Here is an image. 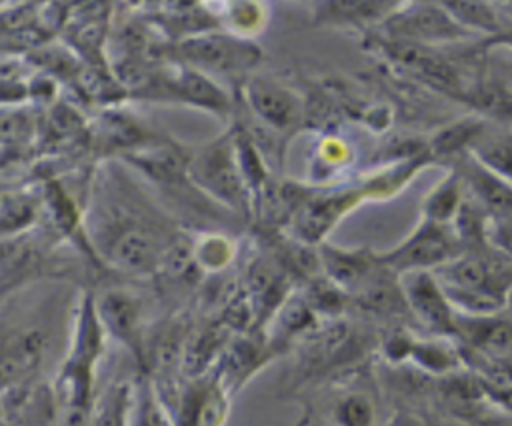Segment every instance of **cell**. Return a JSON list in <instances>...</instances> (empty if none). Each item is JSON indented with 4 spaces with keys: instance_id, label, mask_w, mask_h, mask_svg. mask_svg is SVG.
<instances>
[{
    "instance_id": "15",
    "label": "cell",
    "mask_w": 512,
    "mask_h": 426,
    "mask_svg": "<svg viewBox=\"0 0 512 426\" xmlns=\"http://www.w3.org/2000/svg\"><path fill=\"white\" fill-rule=\"evenodd\" d=\"M318 258L322 276L342 290L350 302L382 266L378 252L368 248H340L328 242L318 246Z\"/></svg>"
},
{
    "instance_id": "21",
    "label": "cell",
    "mask_w": 512,
    "mask_h": 426,
    "mask_svg": "<svg viewBox=\"0 0 512 426\" xmlns=\"http://www.w3.org/2000/svg\"><path fill=\"white\" fill-rule=\"evenodd\" d=\"M456 22L470 34H484V40L504 30L510 20L502 18L508 10L506 4L492 2H444Z\"/></svg>"
},
{
    "instance_id": "20",
    "label": "cell",
    "mask_w": 512,
    "mask_h": 426,
    "mask_svg": "<svg viewBox=\"0 0 512 426\" xmlns=\"http://www.w3.org/2000/svg\"><path fill=\"white\" fill-rule=\"evenodd\" d=\"M124 426H176L156 384L148 376L128 392Z\"/></svg>"
},
{
    "instance_id": "17",
    "label": "cell",
    "mask_w": 512,
    "mask_h": 426,
    "mask_svg": "<svg viewBox=\"0 0 512 426\" xmlns=\"http://www.w3.org/2000/svg\"><path fill=\"white\" fill-rule=\"evenodd\" d=\"M458 172L472 200L490 220H512V182L490 172L470 154L464 168Z\"/></svg>"
},
{
    "instance_id": "28",
    "label": "cell",
    "mask_w": 512,
    "mask_h": 426,
    "mask_svg": "<svg viewBox=\"0 0 512 426\" xmlns=\"http://www.w3.org/2000/svg\"><path fill=\"white\" fill-rule=\"evenodd\" d=\"M384 426H430V422L420 412L398 406L388 414Z\"/></svg>"
},
{
    "instance_id": "2",
    "label": "cell",
    "mask_w": 512,
    "mask_h": 426,
    "mask_svg": "<svg viewBox=\"0 0 512 426\" xmlns=\"http://www.w3.org/2000/svg\"><path fill=\"white\" fill-rule=\"evenodd\" d=\"M314 426H384V396L370 360L310 390L304 410Z\"/></svg>"
},
{
    "instance_id": "13",
    "label": "cell",
    "mask_w": 512,
    "mask_h": 426,
    "mask_svg": "<svg viewBox=\"0 0 512 426\" xmlns=\"http://www.w3.org/2000/svg\"><path fill=\"white\" fill-rule=\"evenodd\" d=\"M412 320L428 336L454 338L458 312L434 272H410L400 276Z\"/></svg>"
},
{
    "instance_id": "23",
    "label": "cell",
    "mask_w": 512,
    "mask_h": 426,
    "mask_svg": "<svg viewBox=\"0 0 512 426\" xmlns=\"http://www.w3.org/2000/svg\"><path fill=\"white\" fill-rule=\"evenodd\" d=\"M192 256L200 272H224L236 258V242L224 234L206 232L192 240Z\"/></svg>"
},
{
    "instance_id": "8",
    "label": "cell",
    "mask_w": 512,
    "mask_h": 426,
    "mask_svg": "<svg viewBox=\"0 0 512 426\" xmlns=\"http://www.w3.org/2000/svg\"><path fill=\"white\" fill-rule=\"evenodd\" d=\"M466 252L454 226L420 218L414 230L386 252L380 260L398 276L410 272H436L444 264Z\"/></svg>"
},
{
    "instance_id": "26",
    "label": "cell",
    "mask_w": 512,
    "mask_h": 426,
    "mask_svg": "<svg viewBox=\"0 0 512 426\" xmlns=\"http://www.w3.org/2000/svg\"><path fill=\"white\" fill-rule=\"evenodd\" d=\"M350 158H352V150L348 142H344L338 136H326L318 142V150L314 158V164L318 166V170L314 174L328 176L330 172H338L346 164H350Z\"/></svg>"
},
{
    "instance_id": "25",
    "label": "cell",
    "mask_w": 512,
    "mask_h": 426,
    "mask_svg": "<svg viewBox=\"0 0 512 426\" xmlns=\"http://www.w3.org/2000/svg\"><path fill=\"white\" fill-rule=\"evenodd\" d=\"M40 212V198L30 196L26 192L10 190L4 192L2 198V226H4V238H12L18 234L28 232L30 224H34L36 216Z\"/></svg>"
},
{
    "instance_id": "27",
    "label": "cell",
    "mask_w": 512,
    "mask_h": 426,
    "mask_svg": "<svg viewBox=\"0 0 512 426\" xmlns=\"http://www.w3.org/2000/svg\"><path fill=\"white\" fill-rule=\"evenodd\" d=\"M488 244L512 260V220H490Z\"/></svg>"
},
{
    "instance_id": "22",
    "label": "cell",
    "mask_w": 512,
    "mask_h": 426,
    "mask_svg": "<svg viewBox=\"0 0 512 426\" xmlns=\"http://www.w3.org/2000/svg\"><path fill=\"white\" fill-rule=\"evenodd\" d=\"M206 6L212 12L218 28L248 40H252V36L258 34L268 20L266 6L256 2H224Z\"/></svg>"
},
{
    "instance_id": "6",
    "label": "cell",
    "mask_w": 512,
    "mask_h": 426,
    "mask_svg": "<svg viewBox=\"0 0 512 426\" xmlns=\"http://www.w3.org/2000/svg\"><path fill=\"white\" fill-rule=\"evenodd\" d=\"M364 200H372L366 178L346 186L308 190L302 204L290 218L286 234L306 246L318 248L326 242L332 228Z\"/></svg>"
},
{
    "instance_id": "1",
    "label": "cell",
    "mask_w": 512,
    "mask_h": 426,
    "mask_svg": "<svg viewBox=\"0 0 512 426\" xmlns=\"http://www.w3.org/2000/svg\"><path fill=\"white\" fill-rule=\"evenodd\" d=\"M82 226L94 258L130 278L156 276L186 236L132 178L114 168L94 178Z\"/></svg>"
},
{
    "instance_id": "11",
    "label": "cell",
    "mask_w": 512,
    "mask_h": 426,
    "mask_svg": "<svg viewBox=\"0 0 512 426\" xmlns=\"http://www.w3.org/2000/svg\"><path fill=\"white\" fill-rule=\"evenodd\" d=\"M242 102L262 130L274 136L290 134L304 122L306 110L300 94L270 76H248L242 86Z\"/></svg>"
},
{
    "instance_id": "10",
    "label": "cell",
    "mask_w": 512,
    "mask_h": 426,
    "mask_svg": "<svg viewBox=\"0 0 512 426\" xmlns=\"http://www.w3.org/2000/svg\"><path fill=\"white\" fill-rule=\"evenodd\" d=\"M158 392L176 426H224L228 420L230 392L212 372L186 376L168 392Z\"/></svg>"
},
{
    "instance_id": "31",
    "label": "cell",
    "mask_w": 512,
    "mask_h": 426,
    "mask_svg": "<svg viewBox=\"0 0 512 426\" xmlns=\"http://www.w3.org/2000/svg\"><path fill=\"white\" fill-rule=\"evenodd\" d=\"M506 312L512 316V288L508 292V298H506Z\"/></svg>"
},
{
    "instance_id": "19",
    "label": "cell",
    "mask_w": 512,
    "mask_h": 426,
    "mask_svg": "<svg viewBox=\"0 0 512 426\" xmlns=\"http://www.w3.org/2000/svg\"><path fill=\"white\" fill-rule=\"evenodd\" d=\"M466 202V186L458 170H450L426 194L422 202V218L452 226Z\"/></svg>"
},
{
    "instance_id": "3",
    "label": "cell",
    "mask_w": 512,
    "mask_h": 426,
    "mask_svg": "<svg viewBox=\"0 0 512 426\" xmlns=\"http://www.w3.org/2000/svg\"><path fill=\"white\" fill-rule=\"evenodd\" d=\"M188 178L208 202L242 218L254 214V196L242 168L234 126L192 148Z\"/></svg>"
},
{
    "instance_id": "29",
    "label": "cell",
    "mask_w": 512,
    "mask_h": 426,
    "mask_svg": "<svg viewBox=\"0 0 512 426\" xmlns=\"http://www.w3.org/2000/svg\"><path fill=\"white\" fill-rule=\"evenodd\" d=\"M482 44H484L486 48H488V46H498V48H508V50H512V22H510L504 30H500L498 34H494V36L482 40Z\"/></svg>"
},
{
    "instance_id": "18",
    "label": "cell",
    "mask_w": 512,
    "mask_h": 426,
    "mask_svg": "<svg viewBox=\"0 0 512 426\" xmlns=\"http://www.w3.org/2000/svg\"><path fill=\"white\" fill-rule=\"evenodd\" d=\"M398 2H316L310 6L316 26L380 28Z\"/></svg>"
},
{
    "instance_id": "12",
    "label": "cell",
    "mask_w": 512,
    "mask_h": 426,
    "mask_svg": "<svg viewBox=\"0 0 512 426\" xmlns=\"http://www.w3.org/2000/svg\"><path fill=\"white\" fill-rule=\"evenodd\" d=\"M96 310L106 336L124 344L142 364L144 344L150 326L146 324V306L142 298L124 286H106L94 292Z\"/></svg>"
},
{
    "instance_id": "16",
    "label": "cell",
    "mask_w": 512,
    "mask_h": 426,
    "mask_svg": "<svg viewBox=\"0 0 512 426\" xmlns=\"http://www.w3.org/2000/svg\"><path fill=\"white\" fill-rule=\"evenodd\" d=\"M272 358L274 352L268 346L264 332L258 330V334L254 336L252 330H248L228 340L216 362V368L210 372L232 396L238 388L244 386V382L252 378L254 372H258Z\"/></svg>"
},
{
    "instance_id": "24",
    "label": "cell",
    "mask_w": 512,
    "mask_h": 426,
    "mask_svg": "<svg viewBox=\"0 0 512 426\" xmlns=\"http://www.w3.org/2000/svg\"><path fill=\"white\" fill-rule=\"evenodd\" d=\"M470 156L500 178L512 182V134L484 132L474 144Z\"/></svg>"
},
{
    "instance_id": "14",
    "label": "cell",
    "mask_w": 512,
    "mask_h": 426,
    "mask_svg": "<svg viewBox=\"0 0 512 426\" xmlns=\"http://www.w3.org/2000/svg\"><path fill=\"white\" fill-rule=\"evenodd\" d=\"M48 338L40 326H4L2 334V384L6 388L38 382Z\"/></svg>"
},
{
    "instance_id": "7",
    "label": "cell",
    "mask_w": 512,
    "mask_h": 426,
    "mask_svg": "<svg viewBox=\"0 0 512 426\" xmlns=\"http://www.w3.org/2000/svg\"><path fill=\"white\" fill-rule=\"evenodd\" d=\"M134 94L150 100L182 102L218 116H226L232 110L228 92L214 78L170 60L152 68L144 84Z\"/></svg>"
},
{
    "instance_id": "9",
    "label": "cell",
    "mask_w": 512,
    "mask_h": 426,
    "mask_svg": "<svg viewBox=\"0 0 512 426\" xmlns=\"http://www.w3.org/2000/svg\"><path fill=\"white\" fill-rule=\"evenodd\" d=\"M386 40L416 44L426 48H438L472 36L462 28L456 18L442 4L426 2H398L396 10L378 28Z\"/></svg>"
},
{
    "instance_id": "4",
    "label": "cell",
    "mask_w": 512,
    "mask_h": 426,
    "mask_svg": "<svg viewBox=\"0 0 512 426\" xmlns=\"http://www.w3.org/2000/svg\"><path fill=\"white\" fill-rule=\"evenodd\" d=\"M434 274L458 314L486 316L506 310L512 274L500 264L466 250Z\"/></svg>"
},
{
    "instance_id": "30",
    "label": "cell",
    "mask_w": 512,
    "mask_h": 426,
    "mask_svg": "<svg viewBox=\"0 0 512 426\" xmlns=\"http://www.w3.org/2000/svg\"><path fill=\"white\" fill-rule=\"evenodd\" d=\"M296 426H314V424H312L310 416H308L306 412H302V416H300V420H298V424H296Z\"/></svg>"
},
{
    "instance_id": "5",
    "label": "cell",
    "mask_w": 512,
    "mask_h": 426,
    "mask_svg": "<svg viewBox=\"0 0 512 426\" xmlns=\"http://www.w3.org/2000/svg\"><path fill=\"white\" fill-rule=\"evenodd\" d=\"M160 58L180 62L210 78H234L252 72L262 62V50L254 40L214 28L178 42H170L160 52Z\"/></svg>"
}]
</instances>
